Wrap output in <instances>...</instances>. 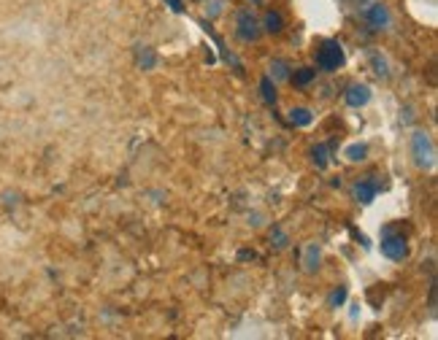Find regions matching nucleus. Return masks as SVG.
<instances>
[{
	"mask_svg": "<svg viewBox=\"0 0 438 340\" xmlns=\"http://www.w3.org/2000/svg\"><path fill=\"white\" fill-rule=\"evenodd\" d=\"M312 111H309V108H292V111H289V122L292 124H298V127H309V124H312Z\"/></svg>",
	"mask_w": 438,
	"mask_h": 340,
	"instance_id": "9b49d317",
	"label": "nucleus"
},
{
	"mask_svg": "<svg viewBox=\"0 0 438 340\" xmlns=\"http://www.w3.org/2000/svg\"><path fill=\"white\" fill-rule=\"evenodd\" d=\"M238 38L241 41H247V43H251V41H257L260 38V22H257V17L251 14V11H241L238 14Z\"/></svg>",
	"mask_w": 438,
	"mask_h": 340,
	"instance_id": "20e7f679",
	"label": "nucleus"
},
{
	"mask_svg": "<svg viewBox=\"0 0 438 340\" xmlns=\"http://www.w3.org/2000/svg\"><path fill=\"white\" fill-rule=\"evenodd\" d=\"M263 28H265L268 32H282V28H284L282 14H279V11H268L265 19H263Z\"/></svg>",
	"mask_w": 438,
	"mask_h": 340,
	"instance_id": "9d476101",
	"label": "nucleus"
},
{
	"mask_svg": "<svg viewBox=\"0 0 438 340\" xmlns=\"http://www.w3.org/2000/svg\"><path fill=\"white\" fill-rule=\"evenodd\" d=\"M168 6H171L173 11H184V6H182V0H168Z\"/></svg>",
	"mask_w": 438,
	"mask_h": 340,
	"instance_id": "aec40b11",
	"label": "nucleus"
},
{
	"mask_svg": "<svg viewBox=\"0 0 438 340\" xmlns=\"http://www.w3.org/2000/svg\"><path fill=\"white\" fill-rule=\"evenodd\" d=\"M135 62H138V68L152 70V68L157 65V54L149 49V46H138V49H135Z\"/></svg>",
	"mask_w": 438,
	"mask_h": 340,
	"instance_id": "6e6552de",
	"label": "nucleus"
},
{
	"mask_svg": "<svg viewBox=\"0 0 438 340\" xmlns=\"http://www.w3.org/2000/svg\"><path fill=\"white\" fill-rule=\"evenodd\" d=\"M371 62H374V68H376V73H379V76H387V62L381 60L379 54H374V57H371Z\"/></svg>",
	"mask_w": 438,
	"mask_h": 340,
	"instance_id": "6ab92c4d",
	"label": "nucleus"
},
{
	"mask_svg": "<svg viewBox=\"0 0 438 340\" xmlns=\"http://www.w3.org/2000/svg\"><path fill=\"white\" fill-rule=\"evenodd\" d=\"M376 194H379V184L376 181H360V184L354 186V197L360 200V203H374Z\"/></svg>",
	"mask_w": 438,
	"mask_h": 340,
	"instance_id": "0eeeda50",
	"label": "nucleus"
},
{
	"mask_svg": "<svg viewBox=\"0 0 438 340\" xmlns=\"http://www.w3.org/2000/svg\"><path fill=\"white\" fill-rule=\"evenodd\" d=\"M368 100H371V90H368L365 84H352V87L346 90V103H349L352 108H363Z\"/></svg>",
	"mask_w": 438,
	"mask_h": 340,
	"instance_id": "423d86ee",
	"label": "nucleus"
},
{
	"mask_svg": "<svg viewBox=\"0 0 438 340\" xmlns=\"http://www.w3.org/2000/svg\"><path fill=\"white\" fill-rule=\"evenodd\" d=\"M365 19H368V25L376 28V30H381V28H387L390 25V11H387V6H381V3H374V6H368L365 8Z\"/></svg>",
	"mask_w": 438,
	"mask_h": 340,
	"instance_id": "39448f33",
	"label": "nucleus"
},
{
	"mask_svg": "<svg viewBox=\"0 0 438 340\" xmlns=\"http://www.w3.org/2000/svg\"><path fill=\"white\" fill-rule=\"evenodd\" d=\"M271 241H274V246H276V248H284V246H287V235H284V232L279 230V227H276V230L271 232Z\"/></svg>",
	"mask_w": 438,
	"mask_h": 340,
	"instance_id": "a211bd4d",
	"label": "nucleus"
},
{
	"mask_svg": "<svg viewBox=\"0 0 438 340\" xmlns=\"http://www.w3.org/2000/svg\"><path fill=\"white\" fill-rule=\"evenodd\" d=\"M327 154H330V149L325 146V143H319V146H314V152H312V157H314V162H316V168H327Z\"/></svg>",
	"mask_w": 438,
	"mask_h": 340,
	"instance_id": "2eb2a0df",
	"label": "nucleus"
},
{
	"mask_svg": "<svg viewBox=\"0 0 438 340\" xmlns=\"http://www.w3.org/2000/svg\"><path fill=\"white\" fill-rule=\"evenodd\" d=\"M260 92H263V100H265V103H276V87H274V79H271V76H265V79L260 81Z\"/></svg>",
	"mask_w": 438,
	"mask_h": 340,
	"instance_id": "ddd939ff",
	"label": "nucleus"
},
{
	"mask_svg": "<svg viewBox=\"0 0 438 340\" xmlns=\"http://www.w3.org/2000/svg\"><path fill=\"white\" fill-rule=\"evenodd\" d=\"M238 257H241V259H254V251H241Z\"/></svg>",
	"mask_w": 438,
	"mask_h": 340,
	"instance_id": "412c9836",
	"label": "nucleus"
},
{
	"mask_svg": "<svg viewBox=\"0 0 438 340\" xmlns=\"http://www.w3.org/2000/svg\"><path fill=\"white\" fill-rule=\"evenodd\" d=\"M271 76L276 79V81H284V79H289V68H287V62L284 60H276L271 65Z\"/></svg>",
	"mask_w": 438,
	"mask_h": 340,
	"instance_id": "dca6fc26",
	"label": "nucleus"
},
{
	"mask_svg": "<svg viewBox=\"0 0 438 340\" xmlns=\"http://www.w3.org/2000/svg\"><path fill=\"white\" fill-rule=\"evenodd\" d=\"M316 65L322 70H339L344 65V49L339 41H325L316 52Z\"/></svg>",
	"mask_w": 438,
	"mask_h": 340,
	"instance_id": "f03ea898",
	"label": "nucleus"
},
{
	"mask_svg": "<svg viewBox=\"0 0 438 340\" xmlns=\"http://www.w3.org/2000/svg\"><path fill=\"white\" fill-rule=\"evenodd\" d=\"M344 300H346V286H339V289H333V294L327 297V306H330V308H339Z\"/></svg>",
	"mask_w": 438,
	"mask_h": 340,
	"instance_id": "f3484780",
	"label": "nucleus"
},
{
	"mask_svg": "<svg viewBox=\"0 0 438 340\" xmlns=\"http://www.w3.org/2000/svg\"><path fill=\"white\" fill-rule=\"evenodd\" d=\"M314 76H316V70L314 68H301V70H295V76H292V81L298 84V87H306V84H312Z\"/></svg>",
	"mask_w": 438,
	"mask_h": 340,
	"instance_id": "4468645a",
	"label": "nucleus"
},
{
	"mask_svg": "<svg viewBox=\"0 0 438 340\" xmlns=\"http://www.w3.org/2000/svg\"><path fill=\"white\" fill-rule=\"evenodd\" d=\"M411 157H414L417 168H425V170L433 168V162H436V149H433V141H430L428 132L417 130V132L411 135Z\"/></svg>",
	"mask_w": 438,
	"mask_h": 340,
	"instance_id": "f257e3e1",
	"label": "nucleus"
},
{
	"mask_svg": "<svg viewBox=\"0 0 438 340\" xmlns=\"http://www.w3.org/2000/svg\"><path fill=\"white\" fill-rule=\"evenodd\" d=\"M303 268H306L309 273H314V270L319 268V246H316V243H309L306 251H303Z\"/></svg>",
	"mask_w": 438,
	"mask_h": 340,
	"instance_id": "1a4fd4ad",
	"label": "nucleus"
},
{
	"mask_svg": "<svg viewBox=\"0 0 438 340\" xmlns=\"http://www.w3.org/2000/svg\"><path fill=\"white\" fill-rule=\"evenodd\" d=\"M381 254L387 257V259H395V262H403L408 257V243L403 235H398V232H392V230H387L384 232V238H381Z\"/></svg>",
	"mask_w": 438,
	"mask_h": 340,
	"instance_id": "7ed1b4c3",
	"label": "nucleus"
},
{
	"mask_svg": "<svg viewBox=\"0 0 438 340\" xmlns=\"http://www.w3.org/2000/svg\"><path fill=\"white\" fill-rule=\"evenodd\" d=\"M344 154L349 162H363V159L368 157V146H365V143H352V146H346Z\"/></svg>",
	"mask_w": 438,
	"mask_h": 340,
	"instance_id": "f8f14e48",
	"label": "nucleus"
}]
</instances>
